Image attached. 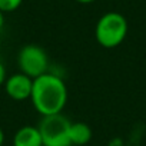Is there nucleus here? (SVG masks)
Masks as SVG:
<instances>
[{
  "label": "nucleus",
  "mask_w": 146,
  "mask_h": 146,
  "mask_svg": "<svg viewBox=\"0 0 146 146\" xmlns=\"http://www.w3.org/2000/svg\"><path fill=\"white\" fill-rule=\"evenodd\" d=\"M67 86L64 80L52 72H46L33 79V88L30 99L33 108L39 115L50 116L62 113L67 103Z\"/></svg>",
  "instance_id": "f257e3e1"
},
{
  "label": "nucleus",
  "mask_w": 146,
  "mask_h": 146,
  "mask_svg": "<svg viewBox=\"0 0 146 146\" xmlns=\"http://www.w3.org/2000/svg\"><path fill=\"white\" fill-rule=\"evenodd\" d=\"M127 20L117 12H108L96 23V42L105 49H115L123 43L127 35Z\"/></svg>",
  "instance_id": "f03ea898"
},
{
  "label": "nucleus",
  "mask_w": 146,
  "mask_h": 146,
  "mask_svg": "<svg viewBox=\"0 0 146 146\" xmlns=\"http://www.w3.org/2000/svg\"><path fill=\"white\" fill-rule=\"evenodd\" d=\"M70 120L62 113L43 116L40 120L39 132L42 135L43 146H69V127Z\"/></svg>",
  "instance_id": "7ed1b4c3"
},
{
  "label": "nucleus",
  "mask_w": 146,
  "mask_h": 146,
  "mask_svg": "<svg viewBox=\"0 0 146 146\" xmlns=\"http://www.w3.org/2000/svg\"><path fill=\"white\" fill-rule=\"evenodd\" d=\"M17 66L26 76L36 79L49 72V56L43 47L37 44H26L17 54Z\"/></svg>",
  "instance_id": "20e7f679"
},
{
  "label": "nucleus",
  "mask_w": 146,
  "mask_h": 146,
  "mask_svg": "<svg viewBox=\"0 0 146 146\" xmlns=\"http://www.w3.org/2000/svg\"><path fill=\"white\" fill-rule=\"evenodd\" d=\"M5 92L6 95L16 100V102H23L30 99L32 95V88H33V79L26 76L25 73H13V75L7 76L5 82Z\"/></svg>",
  "instance_id": "39448f33"
},
{
  "label": "nucleus",
  "mask_w": 146,
  "mask_h": 146,
  "mask_svg": "<svg viewBox=\"0 0 146 146\" xmlns=\"http://www.w3.org/2000/svg\"><path fill=\"white\" fill-rule=\"evenodd\" d=\"M13 146H43L39 127L26 125L17 129L13 136Z\"/></svg>",
  "instance_id": "423d86ee"
},
{
  "label": "nucleus",
  "mask_w": 146,
  "mask_h": 146,
  "mask_svg": "<svg viewBox=\"0 0 146 146\" xmlns=\"http://www.w3.org/2000/svg\"><path fill=\"white\" fill-rule=\"evenodd\" d=\"M69 139L73 146H85L92 139V129L85 122H72L69 127Z\"/></svg>",
  "instance_id": "0eeeda50"
},
{
  "label": "nucleus",
  "mask_w": 146,
  "mask_h": 146,
  "mask_svg": "<svg viewBox=\"0 0 146 146\" xmlns=\"http://www.w3.org/2000/svg\"><path fill=\"white\" fill-rule=\"evenodd\" d=\"M23 3V0H0V12L12 13L17 10Z\"/></svg>",
  "instance_id": "6e6552de"
},
{
  "label": "nucleus",
  "mask_w": 146,
  "mask_h": 146,
  "mask_svg": "<svg viewBox=\"0 0 146 146\" xmlns=\"http://www.w3.org/2000/svg\"><path fill=\"white\" fill-rule=\"evenodd\" d=\"M6 79H7V70H6L5 63H3L2 60H0V86L5 85Z\"/></svg>",
  "instance_id": "1a4fd4ad"
},
{
  "label": "nucleus",
  "mask_w": 146,
  "mask_h": 146,
  "mask_svg": "<svg viewBox=\"0 0 146 146\" xmlns=\"http://www.w3.org/2000/svg\"><path fill=\"white\" fill-rule=\"evenodd\" d=\"M3 26H5V13L0 12V30L3 29Z\"/></svg>",
  "instance_id": "9d476101"
},
{
  "label": "nucleus",
  "mask_w": 146,
  "mask_h": 146,
  "mask_svg": "<svg viewBox=\"0 0 146 146\" xmlns=\"http://www.w3.org/2000/svg\"><path fill=\"white\" fill-rule=\"evenodd\" d=\"M3 143H5V132L0 127V146H3Z\"/></svg>",
  "instance_id": "9b49d317"
},
{
  "label": "nucleus",
  "mask_w": 146,
  "mask_h": 146,
  "mask_svg": "<svg viewBox=\"0 0 146 146\" xmlns=\"http://www.w3.org/2000/svg\"><path fill=\"white\" fill-rule=\"evenodd\" d=\"M76 2H79V3H83V5H89V3H93V2H96V0H76Z\"/></svg>",
  "instance_id": "f8f14e48"
},
{
  "label": "nucleus",
  "mask_w": 146,
  "mask_h": 146,
  "mask_svg": "<svg viewBox=\"0 0 146 146\" xmlns=\"http://www.w3.org/2000/svg\"><path fill=\"white\" fill-rule=\"evenodd\" d=\"M69 146H73V145H69Z\"/></svg>",
  "instance_id": "ddd939ff"
}]
</instances>
